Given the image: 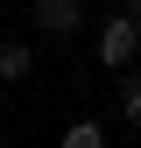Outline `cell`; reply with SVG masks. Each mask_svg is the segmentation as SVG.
I'll use <instances>...</instances> for the list:
<instances>
[{
	"instance_id": "cell-1",
	"label": "cell",
	"mask_w": 141,
	"mask_h": 148,
	"mask_svg": "<svg viewBox=\"0 0 141 148\" xmlns=\"http://www.w3.org/2000/svg\"><path fill=\"white\" fill-rule=\"evenodd\" d=\"M134 49H141V21H134L127 7L106 14V21H99V64H106V71H127Z\"/></svg>"
},
{
	"instance_id": "cell-2",
	"label": "cell",
	"mask_w": 141,
	"mask_h": 148,
	"mask_svg": "<svg viewBox=\"0 0 141 148\" xmlns=\"http://www.w3.org/2000/svg\"><path fill=\"white\" fill-rule=\"evenodd\" d=\"M28 7H35V21H42L49 35H70V28L85 21V7H78V0H28Z\"/></svg>"
},
{
	"instance_id": "cell-3",
	"label": "cell",
	"mask_w": 141,
	"mask_h": 148,
	"mask_svg": "<svg viewBox=\"0 0 141 148\" xmlns=\"http://www.w3.org/2000/svg\"><path fill=\"white\" fill-rule=\"evenodd\" d=\"M28 71H35V49L28 42H0V85H21Z\"/></svg>"
},
{
	"instance_id": "cell-4",
	"label": "cell",
	"mask_w": 141,
	"mask_h": 148,
	"mask_svg": "<svg viewBox=\"0 0 141 148\" xmlns=\"http://www.w3.org/2000/svg\"><path fill=\"white\" fill-rule=\"evenodd\" d=\"M57 148H106V134H99V120H70Z\"/></svg>"
},
{
	"instance_id": "cell-5",
	"label": "cell",
	"mask_w": 141,
	"mask_h": 148,
	"mask_svg": "<svg viewBox=\"0 0 141 148\" xmlns=\"http://www.w3.org/2000/svg\"><path fill=\"white\" fill-rule=\"evenodd\" d=\"M120 120H127V127H141V78H127V85H120Z\"/></svg>"
},
{
	"instance_id": "cell-6",
	"label": "cell",
	"mask_w": 141,
	"mask_h": 148,
	"mask_svg": "<svg viewBox=\"0 0 141 148\" xmlns=\"http://www.w3.org/2000/svg\"><path fill=\"white\" fill-rule=\"evenodd\" d=\"M127 14H134V21H141V0H127Z\"/></svg>"
}]
</instances>
